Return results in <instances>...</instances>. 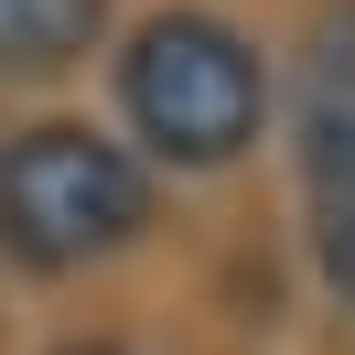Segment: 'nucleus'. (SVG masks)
<instances>
[{"label": "nucleus", "mask_w": 355, "mask_h": 355, "mask_svg": "<svg viewBox=\"0 0 355 355\" xmlns=\"http://www.w3.org/2000/svg\"><path fill=\"white\" fill-rule=\"evenodd\" d=\"M97 355H108V345H97Z\"/></svg>", "instance_id": "5"}, {"label": "nucleus", "mask_w": 355, "mask_h": 355, "mask_svg": "<svg viewBox=\"0 0 355 355\" xmlns=\"http://www.w3.org/2000/svg\"><path fill=\"white\" fill-rule=\"evenodd\" d=\"M151 226V162L130 140L87 130V119H44V130L0 140V259L44 269H97Z\"/></svg>", "instance_id": "2"}, {"label": "nucleus", "mask_w": 355, "mask_h": 355, "mask_svg": "<svg viewBox=\"0 0 355 355\" xmlns=\"http://www.w3.org/2000/svg\"><path fill=\"white\" fill-rule=\"evenodd\" d=\"M108 0H0V76H65L97 54Z\"/></svg>", "instance_id": "4"}, {"label": "nucleus", "mask_w": 355, "mask_h": 355, "mask_svg": "<svg viewBox=\"0 0 355 355\" xmlns=\"http://www.w3.org/2000/svg\"><path fill=\"white\" fill-rule=\"evenodd\" d=\"M119 119L173 173H226L259 140V119H269V65L216 11H162L119 54Z\"/></svg>", "instance_id": "1"}, {"label": "nucleus", "mask_w": 355, "mask_h": 355, "mask_svg": "<svg viewBox=\"0 0 355 355\" xmlns=\"http://www.w3.org/2000/svg\"><path fill=\"white\" fill-rule=\"evenodd\" d=\"M302 205H312V259L355 302V0L323 11L302 65Z\"/></svg>", "instance_id": "3"}]
</instances>
